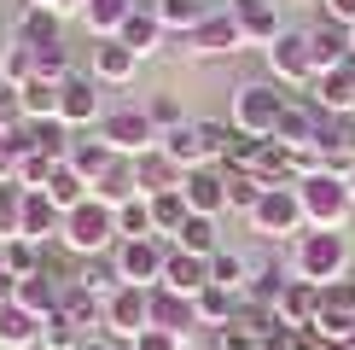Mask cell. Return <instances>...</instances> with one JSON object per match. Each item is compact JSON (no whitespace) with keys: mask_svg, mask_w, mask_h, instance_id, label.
<instances>
[{"mask_svg":"<svg viewBox=\"0 0 355 350\" xmlns=\"http://www.w3.org/2000/svg\"><path fill=\"white\" fill-rule=\"evenodd\" d=\"M175 245L192 257H216L221 251V233H216V216H187V228L175 233Z\"/></svg>","mask_w":355,"mask_h":350,"instance_id":"cell-37","label":"cell"},{"mask_svg":"<svg viewBox=\"0 0 355 350\" xmlns=\"http://www.w3.org/2000/svg\"><path fill=\"white\" fill-rule=\"evenodd\" d=\"M250 228H257L262 240H286V233H303V228H309V216H303L297 187H268V193L257 199V210H250Z\"/></svg>","mask_w":355,"mask_h":350,"instance_id":"cell-7","label":"cell"},{"mask_svg":"<svg viewBox=\"0 0 355 350\" xmlns=\"http://www.w3.org/2000/svg\"><path fill=\"white\" fill-rule=\"evenodd\" d=\"M41 193H47V199L58 204V210H76V204H87V199H94V187H87V181H82V175L70 169V164H58V169H53V181L41 187Z\"/></svg>","mask_w":355,"mask_h":350,"instance_id":"cell-35","label":"cell"},{"mask_svg":"<svg viewBox=\"0 0 355 350\" xmlns=\"http://www.w3.org/2000/svg\"><path fill=\"white\" fill-rule=\"evenodd\" d=\"M6 240H24V187L18 181L0 187V245Z\"/></svg>","mask_w":355,"mask_h":350,"instance_id":"cell-45","label":"cell"},{"mask_svg":"<svg viewBox=\"0 0 355 350\" xmlns=\"http://www.w3.org/2000/svg\"><path fill=\"white\" fill-rule=\"evenodd\" d=\"M210 12H221V6H210V0H157V24H164V29H181V35H192Z\"/></svg>","mask_w":355,"mask_h":350,"instance_id":"cell-33","label":"cell"},{"mask_svg":"<svg viewBox=\"0 0 355 350\" xmlns=\"http://www.w3.org/2000/svg\"><path fill=\"white\" fill-rule=\"evenodd\" d=\"M349 35H355V29H349Z\"/></svg>","mask_w":355,"mask_h":350,"instance_id":"cell-57","label":"cell"},{"mask_svg":"<svg viewBox=\"0 0 355 350\" xmlns=\"http://www.w3.org/2000/svg\"><path fill=\"white\" fill-rule=\"evenodd\" d=\"M268 70L286 88H315V53H309V29H286L268 47Z\"/></svg>","mask_w":355,"mask_h":350,"instance_id":"cell-9","label":"cell"},{"mask_svg":"<svg viewBox=\"0 0 355 350\" xmlns=\"http://www.w3.org/2000/svg\"><path fill=\"white\" fill-rule=\"evenodd\" d=\"M128 350H187V339H181V333H164V327H146Z\"/></svg>","mask_w":355,"mask_h":350,"instance_id":"cell-50","label":"cell"},{"mask_svg":"<svg viewBox=\"0 0 355 350\" xmlns=\"http://www.w3.org/2000/svg\"><path fill=\"white\" fill-rule=\"evenodd\" d=\"M146 117H152L157 135H169V128L187 123V117H181V99H175V94H152V99H146Z\"/></svg>","mask_w":355,"mask_h":350,"instance_id":"cell-47","label":"cell"},{"mask_svg":"<svg viewBox=\"0 0 355 350\" xmlns=\"http://www.w3.org/2000/svg\"><path fill=\"white\" fill-rule=\"evenodd\" d=\"M187 193H157L152 199V233H157V240H169L175 245V233H181L187 228Z\"/></svg>","mask_w":355,"mask_h":350,"instance_id":"cell-34","label":"cell"},{"mask_svg":"<svg viewBox=\"0 0 355 350\" xmlns=\"http://www.w3.org/2000/svg\"><path fill=\"white\" fill-rule=\"evenodd\" d=\"M279 111H286V94H279L274 82H245V88H233V117H227V123L239 128V135L274 140Z\"/></svg>","mask_w":355,"mask_h":350,"instance_id":"cell-4","label":"cell"},{"mask_svg":"<svg viewBox=\"0 0 355 350\" xmlns=\"http://www.w3.org/2000/svg\"><path fill=\"white\" fill-rule=\"evenodd\" d=\"M99 140H105L116 158H146L157 146V128H152V117H146L140 106H123V111L99 117Z\"/></svg>","mask_w":355,"mask_h":350,"instance_id":"cell-6","label":"cell"},{"mask_svg":"<svg viewBox=\"0 0 355 350\" xmlns=\"http://www.w3.org/2000/svg\"><path fill=\"white\" fill-rule=\"evenodd\" d=\"M320 12H327L332 24H349L355 29V0H320Z\"/></svg>","mask_w":355,"mask_h":350,"instance_id":"cell-52","label":"cell"},{"mask_svg":"<svg viewBox=\"0 0 355 350\" xmlns=\"http://www.w3.org/2000/svg\"><path fill=\"white\" fill-rule=\"evenodd\" d=\"M24 82H35V47L12 41V47H0V88H24Z\"/></svg>","mask_w":355,"mask_h":350,"instance_id":"cell-39","label":"cell"},{"mask_svg":"<svg viewBox=\"0 0 355 350\" xmlns=\"http://www.w3.org/2000/svg\"><path fill=\"white\" fill-rule=\"evenodd\" d=\"M58 164H64V158L41 152V146H24V152H18V187H24V193H41V187L53 181Z\"/></svg>","mask_w":355,"mask_h":350,"instance_id":"cell-36","label":"cell"},{"mask_svg":"<svg viewBox=\"0 0 355 350\" xmlns=\"http://www.w3.org/2000/svg\"><path fill=\"white\" fill-rule=\"evenodd\" d=\"M18 41H24V47H53V41H64V18H58L53 6H24Z\"/></svg>","mask_w":355,"mask_h":350,"instance_id":"cell-28","label":"cell"},{"mask_svg":"<svg viewBox=\"0 0 355 350\" xmlns=\"http://www.w3.org/2000/svg\"><path fill=\"white\" fill-rule=\"evenodd\" d=\"M221 175H227V210H245V216H250V210H257V199L268 193L250 169H221Z\"/></svg>","mask_w":355,"mask_h":350,"instance_id":"cell-44","label":"cell"},{"mask_svg":"<svg viewBox=\"0 0 355 350\" xmlns=\"http://www.w3.org/2000/svg\"><path fill=\"white\" fill-rule=\"evenodd\" d=\"M41 344V315L24 303H0V350H35Z\"/></svg>","mask_w":355,"mask_h":350,"instance_id":"cell-25","label":"cell"},{"mask_svg":"<svg viewBox=\"0 0 355 350\" xmlns=\"http://www.w3.org/2000/svg\"><path fill=\"white\" fill-rule=\"evenodd\" d=\"M297 199H303L309 228H344V216L355 210V199H349V175H338V169L303 175V181H297Z\"/></svg>","mask_w":355,"mask_h":350,"instance_id":"cell-3","label":"cell"},{"mask_svg":"<svg viewBox=\"0 0 355 350\" xmlns=\"http://www.w3.org/2000/svg\"><path fill=\"white\" fill-rule=\"evenodd\" d=\"M64 164H70V169H76V175H82V181H87V187H94V181H99V175H105V169L116 164V152H111V146H105V140H99V135H94V140H70V158H64Z\"/></svg>","mask_w":355,"mask_h":350,"instance_id":"cell-29","label":"cell"},{"mask_svg":"<svg viewBox=\"0 0 355 350\" xmlns=\"http://www.w3.org/2000/svg\"><path fill=\"white\" fill-rule=\"evenodd\" d=\"M76 350H123V339H111V333H87Z\"/></svg>","mask_w":355,"mask_h":350,"instance_id":"cell-53","label":"cell"},{"mask_svg":"<svg viewBox=\"0 0 355 350\" xmlns=\"http://www.w3.org/2000/svg\"><path fill=\"white\" fill-rule=\"evenodd\" d=\"M164 262H169V240H116L111 269L123 286H164Z\"/></svg>","mask_w":355,"mask_h":350,"instance_id":"cell-5","label":"cell"},{"mask_svg":"<svg viewBox=\"0 0 355 350\" xmlns=\"http://www.w3.org/2000/svg\"><path fill=\"white\" fill-rule=\"evenodd\" d=\"M116 41H123V47H135L140 58H152L157 41H164V24H157V12H128V24L116 29Z\"/></svg>","mask_w":355,"mask_h":350,"instance_id":"cell-32","label":"cell"},{"mask_svg":"<svg viewBox=\"0 0 355 350\" xmlns=\"http://www.w3.org/2000/svg\"><path fill=\"white\" fill-rule=\"evenodd\" d=\"M58 233H64V210H58L47 193H24V240L53 245Z\"/></svg>","mask_w":355,"mask_h":350,"instance_id":"cell-20","label":"cell"},{"mask_svg":"<svg viewBox=\"0 0 355 350\" xmlns=\"http://www.w3.org/2000/svg\"><path fill=\"white\" fill-rule=\"evenodd\" d=\"M94 199L111 204V210H123L128 199H146V193H140V175H135V158H116V164L94 181Z\"/></svg>","mask_w":355,"mask_h":350,"instance_id":"cell-21","label":"cell"},{"mask_svg":"<svg viewBox=\"0 0 355 350\" xmlns=\"http://www.w3.org/2000/svg\"><path fill=\"white\" fill-rule=\"evenodd\" d=\"M187 41V53H198V58H216V53H233V47H245V35H239V24H233V12H210Z\"/></svg>","mask_w":355,"mask_h":350,"instance_id":"cell-15","label":"cell"},{"mask_svg":"<svg viewBox=\"0 0 355 350\" xmlns=\"http://www.w3.org/2000/svg\"><path fill=\"white\" fill-rule=\"evenodd\" d=\"M233 24H239V35H245V47H262L268 53L279 35H286V24H279V6L274 0H233Z\"/></svg>","mask_w":355,"mask_h":350,"instance_id":"cell-10","label":"cell"},{"mask_svg":"<svg viewBox=\"0 0 355 350\" xmlns=\"http://www.w3.org/2000/svg\"><path fill=\"white\" fill-rule=\"evenodd\" d=\"M128 12H135V0H87V6H82V24L94 29V41H111L116 29L128 24Z\"/></svg>","mask_w":355,"mask_h":350,"instance_id":"cell-30","label":"cell"},{"mask_svg":"<svg viewBox=\"0 0 355 350\" xmlns=\"http://www.w3.org/2000/svg\"><path fill=\"white\" fill-rule=\"evenodd\" d=\"M105 327H111V339L135 344L140 333L152 327V286H116L105 298Z\"/></svg>","mask_w":355,"mask_h":350,"instance_id":"cell-8","label":"cell"},{"mask_svg":"<svg viewBox=\"0 0 355 350\" xmlns=\"http://www.w3.org/2000/svg\"><path fill=\"white\" fill-rule=\"evenodd\" d=\"M291 269H297V281H309V286L344 281V274H349V245H344V228H309V233H297Z\"/></svg>","mask_w":355,"mask_h":350,"instance_id":"cell-1","label":"cell"},{"mask_svg":"<svg viewBox=\"0 0 355 350\" xmlns=\"http://www.w3.org/2000/svg\"><path fill=\"white\" fill-rule=\"evenodd\" d=\"M87 0H58V18H70V12H82Z\"/></svg>","mask_w":355,"mask_h":350,"instance_id":"cell-54","label":"cell"},{"mask_svg":"<svg viewBox=\"0 0 355 350\" xmlns=\"http://www.w3.org/2000/svg\"><path fill=\"white\" fill-rule=\"evenodd\" d=\"M0 269H6L12 281L41 274V245H35V240H6V245H0Z\"/></svg>","mask_w":355,"mask_h":350,"instance_id":"cell-40","label":"cell"},{"mask_svg":"<svg viewBox=\"0 0 355 350\" xmlns=\"http://www.w3.org/2000/svg\"><path fill=\"white\" fill-rule=\"evenodd\" d=\"M29 6H53V12H58V0H29Z\"/></svg>","mask_w":355,"mask_h":350,"instance_id":"cell-55","label":"cell"},{"mask_svg":"<svg viewBox=\"0 0 355 350\" xmlns=\"http://www.w3.org/2000/svg\"><path fill=\"white\" fill-rule=\"evenodd\" d=\"M164 286H169V292H187V298H198V292L210 286V257H192V251H181V245H169Z\"/></svg>","mask_w":355,"mask_h":350,"instance_id":"cell-19","label":"cell"},{"mask_svg":"<svg viewBox=\"0 0 355 350\" xmlns=\"http://www.w3.org/2000/svg\"><path fill=\"white\" fill-rule=\"evenodd\" d=\"M58 315L70 321V327H99V321H105V298H99V292H87L82 281H70L64 292H58Z\"/></svg>","mask_w":355,"mask_h":350,"instance_id":"cell-23","label":"cell"},{"mask_svg":"<svg viewBox=\"0 0 355 350\" xmlns=\"http://www.w3.org/2000/svg\"><path fill=\"white\" fill-rule=\"evenodd\" d=\"M24 146H41V152H53V158H70V123H58V117L24 123Z\"/></svg>","mask_w":355,"mask_h":350,"instance_id":"cell-41","label":"cell"},{"mask_svg":"<svg viewBox=\"0 0 355 350\" xmlns=\"http://www.w3.org/2000/svg\"><path fill=\"white\" fill-rule=\"evenodd\" d=\"M35 76H47V82H64V76H76V70H70V53H64V41H53V47H35Z\"/></svg>","mask_w":355,"mask_h":350,"instance_id":"cell-48","label":"cell"},{"mask_svg":"<svg viewBox=\"0 0 355 350\" xmlns=\"http://www.w3.org/2000/svg\"><path fill=\"white\" fill-rule=\"evenodd\" d=\"M349 199H355V175H349Z\"/></svg>","mask_w":355,"mask_h":350,"instance_id":"cell-56","label":"cell"},{"mask_svg":"<svg viewBox=\"0 0 355 350\" xmlns=\"http://www.w3.org/2000/svg\"><path fill=\"white\" fill-rule=\"evenodd\" d=\"M309 53H315V76H327V70L349 65V58H355V35H349V24L320 18L315 29H309Z\"/></svg>","mask_w":355,"mask_h":350,"instance_id":"cell-13","label":"cell"},{"mask_svg":"<svg viewBox=\"0 0 355 350\" xmlns=\"http://www.w3.org/2000/svg\"><path fill=\"white\" fill-rule=\"evenodd\" d=\"M116 240H157L152 233V199H128L116 210Z\"/></svg>","mask_w":355,"mask_h":350,"instance_id":"cell-42","label":"cell"},{"mask_svg":"<svg viewBox=\"0 0 355 350\" xmlns=\"http://www.w3.org/2000/svg\"><path fill=\"white\" fill-rule=\"evenodd\" d=\"M279 321L286 327H315V315H320V286H309V281H286V292H279Z\"/></svg>","mask_w":355,"mask_h":350,"instance_id":"cell-24","label":"cell"},{"mask_svg":"<svg viewBox=\"0 0 355 350\" xmlns=\"http://www.w3.org/2000/svg\"><path fill=\"white\" fill-rule=\"evenodd\" d=\"M157 146H164V152H169L181 169H204V164H216L210 146H204V135H198V123H181V128H169V135H157Z\"/></svg>","mask_w":355,"mask_h":350,"instance_id":"cell-26","label":"cell"},{"mask_svg":"<svg viewBox=\"0 0 355 350\" xmlns=\"http://www.w3.org/2000/svg\"><path fill=\"white\" fill-rule=\"evenodd\" d=\"M18 99H24V117H29V123H47V117H58V82H47V76L24 82Z\"/></svg>","mask_w":355,"mask_h":350,"instance_id":"cell-38","label":"cell"},{"mask_svg":"<svg viewBox=\"0 0 355 350\" xmlns=\"http://www.w3.org/2000/svg\"><path fill=\"white\" fill-rule=\"evenodd\" d=\"M82 339H87V333H82V327H70V321L58 315V310L41 321V350H76Z\"/></svg>","mask_w":355,"mask_h":350,"instance_id":"cell-46","label":"cell"},{"mask_svg":"<svg viewBox=\"0 0 355 350\" xmlns=\"http://www.w3.org/2000/svg\"><path fill=\"white\" fill-rule=\"evenodd\" d=\"M135 175H140V193H146V199H157V193H181V181H187V169L175 164L164 146H152L146 158H135Z\"/></svg>","mask_w":355,"mask_h":350,"instance_id":"cell-16","label":"cell"},{"mask_svg":"<svg viewBox=\"0 0 355 350\" xmlns=\"http://www.w3.org/2000/svg\"><path fill=\"white\" fill-rule=\"evenodd\" d=\"M135 70H140V53L135 47H123V41H94V82H135Z\"/></svg>","mask_w":355,"mask_h":350,"instance_id":"cell-22","label":"cell"},{"mask_svg":"<svg viewBox=\"0 0 355 350\" xmlns=\"http://www.w3.org/2000/svg\"><path fill=\"white\" fill-rule=\"evenodd\" d=\"M192 303H198V327H233V315H239V292L227 286H204Z\"/></svg>","mask_w":355,"mask_h":350,"instance_id":"cell-31","label":"cell"},{"mask_svg":"<svg viewBox=\"0 0 355 350\" xmlns=\"http://www.w3.org/2000/svg\"><path fill=\"white\" fill-rule=\"evenodd\" d=\"M6 181H18V146L0 135V187H6Z\"/></svg>","mask_w":355,"mask_h":350,"instance_id":"cell-51","label":"cell"},{"mask_svg":"<svg viewBox=\"0 0 355 350\" xmlns=\"http://www.w3.org/2000/svg\"><path fill=\"white\" fill-rule=\"evenodd\" d=\"M29 123V117H24V99H18V88H0V135H18V128Z\"/></svg>","mask_w":355,"mask_h":350,"instance_id":"cell-49","label":"cell"},{"mask_svg":"<svg viewBox=\"0 0 355 350\" xmlns=\"http://www.w3.org/2000/svg\"><path fill=\"white\" fill-rule=\"evenodd\" d=\"M245 281H250V262L239 251H216L210 257V286H227V292H239V298H245Z\"/></svg>","mask_w":355,"mask_h":350,"instance_id":"cell-43","label":"cell"},{"mask_svg":"<svg viewBox=\"0 0 355 350\" xmlns=\"http://www.w3.org/2000/svg\"><path fill=\"white\" fill-rule=\"evenodd\" d=\"M99 82L94 76H64L58 82V123H70V128H87V123H99Z\"/></svg>","mask_w":355,"mask_h":350,"instance_id":"cell-11","label":"cell"},{"mask_svg":"<svg viewBox=\"0 0 355 350\" xmlns=\"http://www.w3.org/2000/svg\"><path fill=\"white\" fill-rule=\"evenodd\" d=\"M315 106L327 117H349L355 111V58L338 65V70H327V76H315Z\"/></svg>","mask_w":355,"mask_h":350,"instance_id":"cell-17","label":"cell"},{"mask_svg":"<svg viewBox=\"0 0 355 350\" xmlns=\"http://www.w3.org/2000/svg\"><path fill=\"white\" fill-rule=\"evenodd\" d=\"M58 292H64V281L41 269V274H29V281H18V292H12V303H24L29 315H41V321H47V315L58 310Z\"/></svg>","mask_w":355,"mask_h":350,"instance_id":"cell-27","label":"cell"},{"mask_svg":"<svg viewBox=\"0 0 355 350\" xmlns=\"http://www.w3.org/2000/svg\"><path fill=\"white\" fill-rule=\"evenodd\" d=\"M320 117H327L320 106H291V99H286L274 140H279V146H291V152H320Z\"/></svg>","mask_w":355,"mask_h":350,"instance_id":"cell-14","label":"cell"},{"mask_svg":"<svg viewBox=\"0 0 355 350\" xmlns=\"http://www.w3.org/2000/svg\"><path fill=\"white\" fill-rule=\"evenodd\" d=\"M181 193H187V210L192 216H221V210H227V175H221V164L187 169Z\"/></svg>","mask_w":355,"mask_h":350,"instance_id":"cell-12","label":"cell"},{"mask_svg":"<svg viewBox=\"0 0 355 350\" xmlns=\"http://www.w3.org/2000/svg\"><path fill=\"white\" fill-rule=\"evenodd\" d=\"M152 327H164V333H181V339H187V327H198V303H192L187 292L152 286Z\"/></svg>","mask_w":355,"mask_h":350,"instance_id":"cell-18","label":"cell"},{"mask_svg":"<svg viewBox=\"0 0 355 350\" xmlns=\"http://www.w3.org/2000/svg\"><path fill=\"white\" fill-rule=\"evenodd\" d=\"M58 245H64L70 257H105V251H116V210H111V204H99V199L64 210V233H58Z\"/></svg>","mask_w":355,"mask_h":350,"instance_id":"cell-2","label":"cell"}]
</instances>
